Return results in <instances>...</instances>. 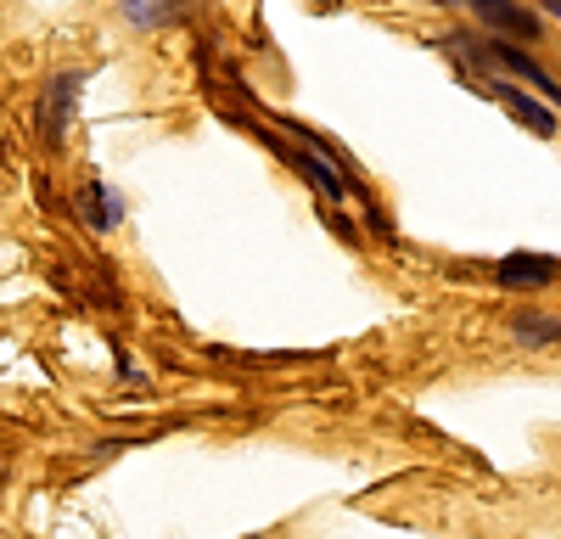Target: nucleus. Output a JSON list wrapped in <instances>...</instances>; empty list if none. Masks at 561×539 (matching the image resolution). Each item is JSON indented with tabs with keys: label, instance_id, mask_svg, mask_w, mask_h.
Returning a JSON list of instances; mask_svg holds the SVG:
<instances>
[{
	"label": "nucleus",
	"instance_id": "20e7f679",
	"mask_svg": "<svg viewBox=\"0 0 561 539\" xmlns=\"http://www.w3.org/2000/svg\"><path fill=\"white\" fill-rule=\"evenodd\" d=\"M79 208H84V225H96V231H113V225H118V197L102 192V186H84Z\"/></svg>",
	"mask_w": 561,
	"mask_h": 539
},
{
	"label": "nucleus",
	"instance_id": "39448f33",
	"mask_svg": "<svg viewBox=\"0 0 561 539\" xmlns=\"http://www.w3.org/2000/svg\"><path fill=\"white\" fill-rule=\"evenodd\" d=\"M478 7H483V18H494V23H505L511 34H534V18L528 12H517V7H511V0H478Z\"/></svg>",
	"mask_w": 561,
	"mask_h": 539
},
{
	"label": "nucleus",
	"instance_id": "7ed1b4c3",
	"mask_svg": "<svg viewBox=\"0 0 561 539\" xmlns=\"http://www.w3.org/2000/svg\"><path fill=\"white\" fill-rule=\"evenodd\" d=\"M511 337H517L523 348H545V343H561V321H550V314H517V321H511Z\"/></svg>",
	"mask_w": 561,
	"mask_h": 539
},
{
	"label": "nucleus",
	"instance_id": "f03ea898",
	"mask_svg": "<svg viewBox=\"0 0 561 539\" xmlns=\"http://www.w3.org/2000/svg\"><path fill=\"white\" fill-rule=\"evenodd\" d=\"M561 276V264L556 259H534V253H511L505 264H500V282L505 287H545V282H556Z\"/></svg>",
	"mask_w": 561,
	"mask_h": 539
},
{
	"label": "nucleus",
	"instance_id": "423d86ee",
	"mask_svg": "<svg viewBox=\"0 0 561 539\" xmlns=\"http://www.w3.org/2000/svg\"><path fill=\"white\" fill-rule=\"evenodd\" d=\"M505 107H517V113H523L534 129H550V113H545V107H534V102H523L517 90H505Z\"/></svg>",
	"mask_w": 561,
	"mask_h": 539
},
{
	"label": "nucleus",
	"instance_id": "f257e3e1",
	"mask_svg": "<svg viewBox=\"0 0 561 539\" xmlns=\"http://www.w3.org/2000/svg\"><path fill=\"white\" fill-rule=\"evenodd\" d=\"M73 90H79V79H73V73H62L51 90H45V107H39V135H45V141H62V129H68V107H73Z\"/></svg>",
	"mask_w": 561,
	"mask_h": 539
}]
</instances>
